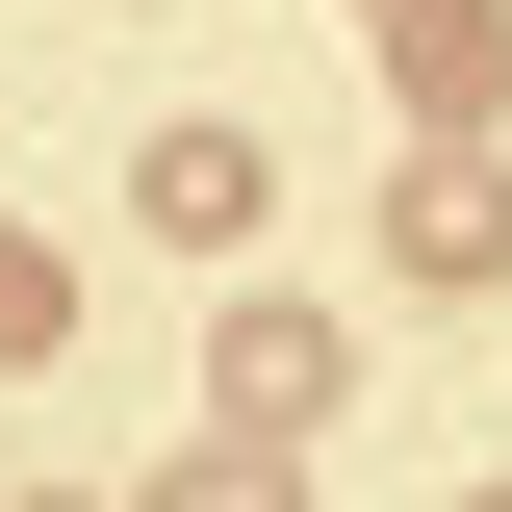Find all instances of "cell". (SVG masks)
<instances>
[{
  "label": "cell",
  "mask_w": 512,
  "mask_h": 512,
  "mask_svg": "<svg viewBox=\"0 0 512 512\" xmlns=\"http://www.w3.org/2000/svg\"><path fill=\"white\" fill-rule=\"evenodd\" d=\"M384 282H410V308H487L512 282V154L487 128H410V154H384Z\"/></svg>",
  "instance_id": "1"
},
{
  "label": "cell",
  "mask_w": 512,
  "mask_h": 512,
  "mask_svg": "<svg viewBox=\"0 0 512 512\" xmlns=\"http://www.w3.org/2000/svg\"><path fill=\"white\" fill-rule=\"evenodd\" d=\"M359 26H384V103H410V128H487V77H512L487 0H359Z\"/></svg>",
  "instance_id": "2"
},
{
  "label": "cell",
  "mask_w": 512,
  "mask_h": 512,
  "mask_svg": "<svg viewBox=\"0 0 512 512\" xmlns=\"http://www.w3.org/2000/svg\"><path fill=\"white\" fill-rule=\"evenodd\" d=\"M154 231H180V256H256V231H282V154H256V128H154Z\"/></svg>",
  "instance_id": "3"
},
{
  "label": "cell",
  "mask_w": 512,
  "mask_h": 512,
  "mask_svg": "<svg viewBox=\"0 0 512 512\" xmlns=\"http://www.w3.org/2000/svg\"><path fill=\"white\" fill-rule=\"evenodd\" d=\"M205 410H231V436H308V410H333V333H308V308H231Z\"/></svg>",
  "instance_id": "4"
},
{
  "label": "cell",
  "mask_w": 512,
  "mask_h": 512,
  "mask_svg": "<svg viewBox=\"0 0 512 512\" xmlns=\"http://www.w3.org/2000/svg\"><path fill=\"white\" fill-rule=\"evenodd\" d=\"M154 512H282V436H205V461H180Z\"/></svg>",
  "instance_id": "5"
},
{
  "label": "cell",
  "mask_w": 512,
  "mask_h": 512,
  "mask_svg": "<svg viewBox=\"0 0 512 512\" xmlns=\"http://www.w3.org/2000/svg\"><path fill=\"white\" fill-rule=\"evenodd\" d=\"M52 333H77V282H52L26 231H0V359H52Z\"/></svg>",
  "instance_id": "6"
}]
</instances>
